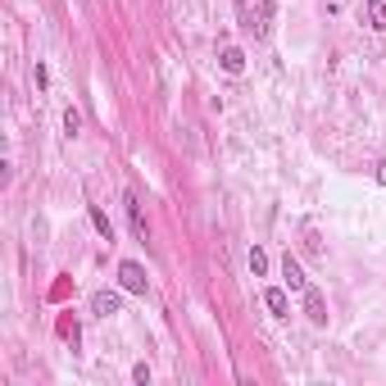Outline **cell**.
I'll return each mask as SVG.
<instances>
[{
    "instance_id": "obj_1",
    "label": "cell",
    "mask_w": 386,
    "mask_h": 386,
    "mask_svg": "<svg viewBox=\"0 0 386 386\" xmlns=\"http://www.w3.org/2000/svg\"><path fill=\"white\" fill-rule=\"evenodd\" d=\"M119 286L132 295H146V268L137 264V259H123L119 264Z\"/></svg>"
},
{
    "instance_id": "obj_2",
    "label": "cell",
    "mask_w": 386,
    "mask_h": 386,
    "mask_svg": "<svg viewBox=\"0 0 386 386\" xmlns=\"http://www.w3.org/2000/svg\"><path fill=\"white\" fill-rule=\"evenodd\" d=\"M123 209H128V223H132V232H137V241H146L150 237V227H146V214H141V200H137V191H123Z\"/></svg>"
},
{
    "instance_id": "obj_3",
    "label": "cell",
    "mask_w": 386,
    "mask_h": 386,
    "mask_svg": "<svg viewBox=\"0 0 386 386\" xmlns=\"http://www.w3.org/2000/svg\"><path fill=\"white\" fill-rule=\"evenodd\" d=\"M305 314H309V323H314V327H327V305H323V291H314V286L305 291Z\"/></svg>"
},
{
    "instance_id": "obj_4",
    "label": "cell",
    "mask_w": 386,
    "mask_h": 386,
    "mask_svg": "<svg viewBox=\"0 0 386 386\" xmlns=\"http://www.w3.org/2000/svg\"><path fill=\"white\" fill-rule=\"evenodd\" d=\"M282 282H286V286H291V291H309V277H305V268H300V264H295V259H291V255H286V259H282Z\"/></svg>"
},
{
    "instance_id": "obj_5",
    "label": "cell",
    "mask_w": 386,
    "mask_h": 386,
    "mask_svg": "<svg viewBox=\"0 0 386 386\" xmlns=\"http://www.w3.org/2000/svg\"><path fill=\"white\" fill-rule=\"evenodd\" d=\"M119 309H123V300H119L114 291H95V295H91V314H100V318H114Z\"/></svg>"
},
{
    "instance_id": "obj_6",
    "label": "cell",
    "mask_w": 386,
    "mask_h": 386,
    "mask_svg": "<svg viewBox=\"0 0 386 386\" xmlns=\"http://www.w3.org/2000/svg\"><path fill=\"white\" fill-rule=\"evenodd\" d=\"M218 64H223V73H232V77H237V73H246V55H241L237 46H227V51L218 55Z\"/></svg>"
},
{
    "instance_id": "obj_7",
    "label": "cell",
    "mask_w": 386,
    "mask_h": 386,
    "mask_svg": "<svg viewBox=\"0 0 386 386\" xmlns=\"http://www.w3.org/2000/svg\"><path fill=\"white\" fill-rule=\"evenodd\" d=\"M364 18H368V27H386V0H364Z\"/></svg>"
},
{
    "instance_id": "obj_8",
    "label": "cell",
    "mask_w": 386,
    "mask_h": 386,
    "mask_svg": "<svg viewBox=\"0 0 386 386\" xmlns=\"http://www.w3.org/2000/svg\"><path fill=\"white\" fill-rule=\"evenodd\" d=\"M86 214H91V227H95V232H100V237H105V241H114V223H109V214H105V209H100V205H91V209H86Z\"/></svg>"
},
{
    "instance_id": "obj_9",
    "label": "cell",
    "mask_w": 386,
    "mask_h": 386,
    "mask_svg": "<svg viewBox=\"0 0 386 386\" xmlns=\"http://www.w3.org/2000/svg\"><path fill=\"white\" fill-rule=\"evenodd\" d=\"M264 305H268V309H273V314H277V318H282V314H286V309H291V305H286V291H282V286H268V291H264Z\"/></svg>"
},
{
    "instance_id": "obj_10",
    "label": "cell",
    "mask_w": 386,
    "mask_h": 386,
    "mask_svg": "<svg viewBox=\"0 0 386 386\" xmlns=\"http://www.w3.org/2000/svg\"><path fill=\"white\" fill-rule=\"evenodd\" d=\"M250 273H255V277H264V273H268V255H264L259 246L250 250Z\"/></svg>"
},
{
    "instance_id": "obj_11",
    "label": "cell",
    "mask_w": 386,
    "mask_h": 386,
    "mask_svg": "<svg viewBox=\"0 0 386 386\" xmlns=\"http://www.w3.org/2000/svg\"><path fill=\"white\" fill-rule=\"evenodd\" d=\"M82 132V114L77 109H64V137H77Z\"/></svg>"
},
{
    "instance_id": "obj_12",
    "label": "cell",
    "mask_w": 386,
    "mask_h": 386,
    "mask_svg": "<svg viewBox=\"0 0 386 386\" xmlns=\"http://www.w3.org/2000/svg\"><path fill=\"white\" fill-rule=\"evenodd\" d=\"M132 382H141V386H150V368H146V364H137V368H132Z\"/></svg>"
},
{
    "instance_id": "obj_13",
    "label": "cell",
    "mask_w": 386,
    "mask_h": 386,
    "mask_svg": "<svg viewBox=\"0 0 386 386\" xmlns=\"http://www.w3.org/2000/svg\"><path fill=\"white\" fill-rule=\"evenodd\" d=\"M378 182H382V187H386V159L378 164Z\"/></svg>"
}]
</instances>
